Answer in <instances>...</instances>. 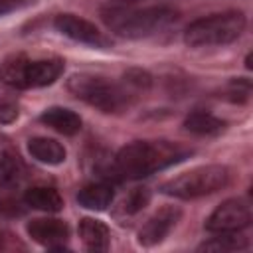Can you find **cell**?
<instances>
[{"mask_svg": "<svg viewBox=\"0 0 253 253\" xmlns=\"http://www.w3.org/2000/svg\"><path fill=\"white\" fill-rule=\"evenodd\" d=\"M192 148L170 140H136L123 146L113 160V180H140L186 160Z\"/></svg>", "mask_w": 253, "mask_h": 253, "instance_id": "cell-1", "label": "cell"}, {"mask_svg": "<svg viewBox=\"0 0 253 253\" xmlns=\"http://www.w3.org/2000/svg\"><path fill=\"white\" fill-rule=\"evenodd\" d=\"M180 18L172 6H146V8H111L103 10L107 28L123 38L140 40L156 36L176 24Z\"/></svg>", "mask_w": 253, "mask_h": 253, "instance_id": "cell-2", "label": "cell"}, {"mask_svg": "<svg viewBox=\"0 0 253 253\" xmlns=\"http://www.w3.org/2000/svg\"><path fill=\"white\" fill-rule=\"evenodd\" d=\"M245 16L237 10L211 14L206 18L194 20L186 32L184 42L190 47H210V45H225L235 42L245 30Z\"/></svg>", "mask_w": 253, "mask_h": 253, "instance_id": "cell-3", "label": "cell"}, {"mask_svg": "<svg viewBox=\"0 0 253 253\" xmlns=\"http://www.w3.org/2000/svg\"><path fill=\"white\" fill-rule=\"evenodd\" d=\"M229 168L221 164L196 166L160 186V192L178 200H196L219 192L229 184Z\"/></svg>", "mask_w": 253, "mask_h": 253, "instance_id": "cell-4", "label": "cell"}, {"mask_svg": "<svg viewBox=\"0 0 253 253\" xmlns=\"http://www.w3.org/2000/svg\"><path fill=\"white\" fill-rule=\"evenodd\" d=\"M67 89L77 99L85 101L87 105L103 113H121L130 103V95L126 89L99 75H89V73L71 75L67 79Z\"/></svg>", "mask_w": 253, "mask_h": 253, "instance_id": "cell-5", "label": "cell"}, {"mask_svg": "<svg viewBox=\"0 0 253 253\" xmlns=\"http://www.w3.org/2000/svg\"><path fill=\"white\" fill-rule=\"evenodd\" d=\"M63 59L59 57L28 59L24 55H16L4 63L2 79L16 89H36L55 83L63 73Z\"/></svg>", "mask_w": 253, "mask_h": 253, "instance_id": "cell-6", "label": "cell"}, {"mask_svg": "<svg viewBox=\"0 0 253 253\" xmlns=\"http://www.w3.org/2000/svg\"><path fill=\"white\" fill-rule=\"evenodd\" d=\"M251 223V206L241 198L225 200L206 219L210 233H239Z\"/></svg>", "mask_w": 253, "mask_h": 253, "instance_id": "cell-7", "label": "cell"}, {"mask_svg": "<svg viewBox=\"0 0 253 253\" xmlns=\"http://www.w3.org/2000/svg\"><path fill=\"white\" fill-rule=\"evenodd\" d=\"M53 26L59 34L67 36L73 42L85 43V45H93V47H111V40L89 20L79 18L75 14H59L53 20Z\"/></svg>", "mask_w": 253, "mask_h": 253, "instance_id": "cell-8", "label": "cell"}, {"mask_svg": "<svg viewBox=\"0 0 253 253\" xmlns=\"http://www.w3.org/2000/svg\"><path fill=\"white\" fill-rule=\"evenodd\" d=\"M28 235L47 247V249H63L65 241L69 239V225L57 217H38L28 223Z\"/></svg>", "mask_w": 253, "mask_h": 253, "instance_id": "cell-9", "label": "cell"}, {"mask_svg": "<svg viewBox=\"0 0 253 253\" xmlns=\"http://www.w3.org/2000/svg\"><path fill=\"white\" fill-rule=\"evenodd\" d=\"M182 211L174 206H164L160 208L152 217H148V221L140 227L138 231V243L144 247H152L158 245L160 241H164V237L170 233V229L178 223Z\"/></svg>", "mask_w": 253, "mask_h": 253, "instance_id": "cell-10", "label": "cell"}, {"mask_svg": "<svg viewBox=\"0 0 253 253\" xmlns=\"http://www.w3.org/2000/svg\"><path fill=\"white\" fill-rule=\"evenodd\" d=\"M40 121L43 125H47L49 128L57 130L59 134H65V136H73L81 130V117L71 111V109H65V107H49L42 113Z\"/></svg>", "mask_w": 253, "mask_h": 253, "instance_id": "cell-11", "label": "cell"}, {"mask_svg": "<svg viewBox=\"0 0 253 253\" xmlns=\"http://www.w3.org/2000/svg\"><path fill=\"white\" fill-rule=\"evenodd\" d=\"M113 200H115V190H113V186L107 180L87 184L77 194L79 206H83L87 210H95V211L107 210L113 204Z\"/></svg>", "mask_w": 253, "mask_h": 253, "instance_id": "cell-12", "label": "cell"}, {"mask_svg": "<svg viewBox=\"0 0 253 253\" xmlns=\"http://www.w3.org/2000/svg\"><path fill=\"white\" fill-rule=\"evenodd\" d=\"M28 152L42 164H49V166H57L65 160L67 152L65 146L61 142H57L55 138H47V136H34L28 140Z\"/></svg>", "mask_w": 253, "mask_h": 253, "instance_id": "cell-13", "label": "cell"}, {"mask_svg": "<svg viewBox=\"0 0 253 253\" xmlns=\"http://www.w3.org/2000/svg\"><path fill=\"white\" fill-rule=\"evenodd\" d=\"M79 237L89 251H107L111 245L109 227L93 217H83L79 221Z\"/></svg>", "mask_w": 253, "mask_h": 253, "instance_id": "cell-14", "label": "cell"}, {"mask_svg": "<svg viewBox=\"0 0 253 253\" xmlns=\"http://www.w3.org/2000/svg\"><path fill=\"white\" fill-rule=\"evenodd\" d=\"M24 202H26V206L45 211V213H55V211L63 210V198L59 196V192L55 188H49V186H34L30 190H26Z\"/></svg>", "mask_w": 253, "mask_h": 253, "instance_id": "cell-15", "label": "cell"}, {"mask_svg": "<svg viewBox=\"0 0 253 253\" xmlns=\"http://www.w3.org/2000/svg\"><path fill=\"white\" fill-rule=\"evenodd\" d=\"M184 126H186V130H190L198 136H211V134H219L225 128V121L217 119L215 115H211L208 111H194L186 117Z\"/></svg>", "mask_w": 253, "mask_h": 253, "instance_id": "cell-16", "label": "cell"}, {"mask_svg": "<svg viewBox=\"0 0 253 253\" xmlns=\"http://www.w3.org/2000/svg\"><path fill=\"white\" fill-rule=\"evenodd\" d=\"M217 237H211L210 241H204L198 249L200 251H215V253H227V251H241L249 247L247 237L237 233H215Z\"/></svg>", "mask_w": 253, "mask_h": 253, "instance_id": "cell-17", "label": "cell"}, {"mask_svg": "<svg viewBox=\"0 0 253 253\" xmlns=\"http://www.w3.org/2000/svg\"><path fill=\"white\" fill-rule=\"evenodd\" d=\"M22 176H24V168H22L18 156L0 148V188L18 186Z\"/></svg>", "mask_w": 253, "mask_h": 253, "instance_id": "cell-18", "label": "cell"}, {"mask_svg": "<svg viewBox=\"0 0 253 253\" xmlns=\"http://www.w3.org/2000/svg\"><path fill=\"white\" fill-rule=\"evenodd\" d=\"M150 202V190L148 188H132L125 200L121 202L119 213L121 215H136L138 211H142Z\"/></svg>", "mask_w": 253, "mask_h": 253, "instance_id": "cell-19", "label": "cell"}, {"mask_svg": "<svg viewBox=\"0 0 253 253\" xmlns=\"http://www.w3.org/2000/svg\"><path fill=\"white\" fill-rule=\"evenodd\" d=\"M249 91H251L249 79H233L229 83V89H227L231 101H247L249 99Z\"/></svg>", "mask_w": 253, "mask_h": 253, "instance_id": "cell-20", "label": "cell"}, {"mask_svg": "<svg viewBox=\"0 0 253 253\" xmlns=\"http://www.w3.org/2000/svg\"><path fill=\"white\" fill-rule=\"evenodd\" d=\"M125 81L134 89H146L150 85V75L142 69H130L125 73Z\"/></svg>", "mask_w": 253, "mask_h": 253, "instance_id": "cell-21", "label": "cell"}, {"mask_svg": "<svg viewBox=\"0 0 253 253\" xmlns=\"http://www.w3.org/2000/svg\"><path fill=\"white\" fill-rule=\"evenodd\" d=\"M16 119H18V105L10 99H2L0 101V123L8 125V123H14Z\"/></svg>", "mask_w": 253, "mask_h": 253, "instance_id": "cell-22", "label": "cell"}, {"mask_svg": "<svg viewBox=\"0 0 253 253\" xmlns=\"http://www.w3.org/2000/svg\"><path fill=\"white\" fill-rule=\"evenodd\" d=\"M36 0H0V16L8 14V12H14V10H20L28 4H34Z\"/></svg>", "mask_w": 253, "mask_h": 253, "instance_id": "cell-23", "label": "cell"}, {"mask_svg": "<svg viewBox=\"0 0 253 253\" xmlns=\"http://www.w3.org/2000/svg\"><path fill=\"white\" fill-rule=\"evenodd\" d=\"M117 2H123V4H130V2H136V0H117Z\"/></svg>", "mask_w": 253, "mask_h": 253, "instance_id": "cell-24", "label": "cell"}]
</instances>
